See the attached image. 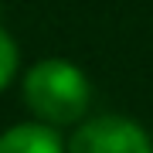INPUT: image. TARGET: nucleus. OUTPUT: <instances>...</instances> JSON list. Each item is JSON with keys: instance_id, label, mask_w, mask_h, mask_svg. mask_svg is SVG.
Masks as SVG:
<instances>
[{"instance_id": "f257e3e1", "label": "nucleus", "mask_w": 153, "mask_h": 153, "mask_svg": "<svg viewBox=\"0 0 153 153\" xmlns=\"http://www.w3.org/2000/svg\"><path fill=\"white\" fill-rule=\"evenodd\" d=\"M24 102L38 123L61 126L82 123L92 105V82L75 61L68 58H44L27 68L24 75Z\"/></svg>"}, {"instance_id": "7ed1b4c3", "label": "nucleus", "mask_w": 153, "mask_h": 153, "mask_svg": "<svg viewBox=\"0 0 153 153\" xmlns=\"http://www.w3.org/2000/svg\"><path fill=\"white\" fill-rule=\"evenodd\" d=\"M0 153H65V140L48 123H17L0 133Z\"/></svg>"}, {"instance_id": "20e7f679", "label": "nucleus", "mask_w": 153, "mask_h": 153, "mask_svg": "<svg viewBox=\"0 0 153 153\" xmlns=\"http://www.w3.org/2000/svg\"><path fill=\"white\" fill-rule=\"evenodd\" d=\"M17 61H21V51H17L14 38L0 27V92L10 85V78H14V71H17Z\"/></svg>"}, {"instance_id": "f03ea898", "label": "nucleus", "mask_w": 153, "mask_h": 153, "mask_svg": "<svg viewBox=\"0 0 153 153\" xmlns=\"http://www.w3.org/2000/svg\"><path fill=\"white\" fill-rule=\"evenodd\" d=\"M65 153H153V140L136 119L109 112L78 123Z\"/></svg>"}]
</instances>
